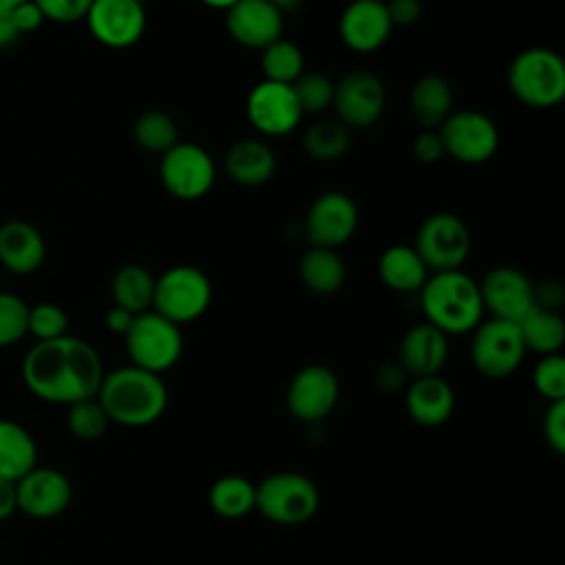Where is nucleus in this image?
Listing matches in <instances>:
<instances>
[{
	"label": "nucleus",
	"mask_w": 565,
	"mask_h": 565,
	"mask_svg": "<svg viewBox=\"0 0 565 565\" xmlns=\"http://www.w3.org/2000/svg\"><path fill=\"white\" fill-rule=\"evenodd\" d=\"M437 132L444 143V154L468 166L486 163L499 148L497 124L479 110H452Z\"/></svg>",
	"instance_id": "obj_11"
},
{
	"label": "nucleus",
	"mask_w": 565,
	"mask_h": 565,
	"mask_svg": "<svg viewBox=\"0 0 565 565\" xmlns=\"http://www.w3.org/2000/svg\"><path fill=\"white\" fill-rule=\"evenodd\" d=\"M24 386L40 399L71 406L95 397L104 380L95 347L75 335L35 342L22 360Z\"/></svg>",
	"instance_id": "obj_1"
},
{
	"label": "nucleus",
	"mask_w": 565,
	"mask_h": 565,
	"mask_svg": "<svg viewBox=\"0 0 565 565\" xmlns=\"http://www.w3.org/2000/svg\"><path fill=\"white\" fill-rule=\"evenodd\" d=\"M73 499V486L68 477L49 466H35L15 481L18 510L31 519L60 516Z\"/></svg>",
	"instance_id": "obj_17"
},
{
	"label": "nucleus",
	"mask_w": 565,
	"mask_h": 565,
	"mask_svg": "<svg viewBox=\"0 0 565 565\" xmlns=\"http://www.w3.org/2000/svg\"><path fill=\"white\" fill-rule=\"evenodd\" d=\"M563 285L558 280H543L541 285H534V302L539 309L556 311L563 305Z\"/></svg>",
	"instance_id": "obj_45"
},
{
	"label": "nucleus",
	"mask_w": 565,
	"mask_h": 565,
	"mask_svg": "<svg viewBox=\"0 0 565 565\" xmlns=\"http://www.w3.org/2000/svg\"><path fill=\"white\" fill-rule=\"evenodd\" d=\"M377 274L388 289L402 294L419 291L430 276V271L411 245L386 247L377 260Z\"/></svg>",
	"instance_id": "obj_27"
},
{
	"label": "nucleus",
	"mask_w": 565,
	"mask_h": 565,
	"mask_svg": "<svg viewBox=\"0 0 565 565\" xmlns=\"http://www.w3.org/2000/svg\"><path fill=\"white\" fill-rule=\"evenodd\" d=\"M479 294L483 311H490L492 318L521 322L530 311L536 309L534 302V282L516 267H494L479 282Z\"/></svg>",
	"instance_id": "obj_15"
},
{
	"label": "nucleus",
	"mask_w": 565,
	"mask_h": 565,
	"mask_svg": "<svg viewBox=\"0 0 565 565\" xmlns=\"http://www.w3.org/2000/svg\"><path fill=\"white\" fill-rule=\"evenodd\" d=\"M285 15L269 0H238L225 11L227 33L247 49L263 51L282 38Z\"/></svg>",
	"instance_id": "obj_19"
},
{
	"label": "nucleus",
	"mask_w": 565,
	"mask_h": 565,
	"mask_svg": "<svg viewBox=\"0 0 565 565\" xmlns=\"http://www.w3.org/2000/svg\"><path fill=\"white\" fill-rule=\"evenodd\" d=\"M382 2H386V0H382Z\"/></svg>",
	"instance_id": "obj_52"
},
{
	"label": "nucleus",
	"mask_w": 565,
	"mask_h": 565,
	"mask_svg": "<svg viewBox=\"0 0 565 565\" xmlns=\"http://www.w3.org/2000/svg\"><path fill=\"white\" fill-rule=\"evenodd\" d=\"M84 20L90 35L108 49H128L146 31L141 0H93Z\"/></svg>",
	"instance_id": "obj_16"
},
{
	"label": "nucleus",
	"mask_w": 565,
	"mask_h": 565,
	"mask_svg": "<svg viewBox=\"0 0 565 565\" xmlns=\"http://www.w3.org/2000/svg\"><path fill=\"white\" fill-rule=\"evenodd\" d=\"M384 4L393 26H411L424 13V7L419 0H386Z\"/></svg>",
	"instance_id": "obj_43"
},
{
	"label": "nucleus",
	"mask_w": 565,
	"mask_h": 565,
	"mask_svg": "<svg viewBox=\"0 0 565 565\" xmlns=\"http://www.w3.org/2000/svg\"><path fill=\"white\" fill-rule=\"evenodd\" d=\"M413 154L422 163H435L444 157V143L437 130H424L413 141Z\"/></svg>",
	"instance_id": "obj_42"
},
{
	"label": "nucleus",
	"mask_w": 565,
	"mask_h": 565,
	"mask_svg": "<svg viewBox=\"0 0 565 565\" xmlns=\"http://www.w3.org/2000/svg\"><path fill=\"white\" fill-rule=\"evenodd\" d=\"M11 18H13V24H15L20 35L38 31L44 22V15H42V11L38 9V4L33 0H24V2L11 7Z\"/></svg>",
	"instance_id": "obj_44"
},
{
	"label": "nucleus",
	"mask_w": 565,
	"mask_h": 565,
	"mask_svg": "<svg viewBox=\"0 0 565 565\" xmlns=\"http://www.w3.org/2000/svg\"><path fill=\"white\" fill-rule=\"evenodd\" d=\"M426 322L446 335L470 333L483 318L479 282L461 269L437 271L419 289Z\"/></svg>",
	"instance_id": "obj_3"
},
{
	"label": "nucleus",
	"mask_w": 565,
	"mask_h": 565,
	"mask_svg": "<svg viewBox=\"0 0 565 565\" xmlns=\"http://www.w3.org/2000/svg\"><path fill=\"white\" fill-rule=\"evenodd\" d=\"M212 302V282L205 271L192 265H177L154 278L152 311L174 324L201 318Z\"/></svg>",
	"instance_id": "obj_6"
},
{
	"label": "nucleus",
	"mask_w": 565,
	"mask_h": 565,
	"mask_svg": "<svg viewBox=\"0 0 565 565\" xmlns=\"http://www.w3.org/2000/svg\"><path fill=\"white\" fill-rule=\"evenodd\" d=\"M210 508L223 519H243L256 510V486L241 475H225L210 488Z\"/></svg>",
	"instance_id": "obj_31"
},
{
	"label": "nucleus",
	"mask_w": 565,
	"mask_h": 565,
	"mask_svg": "<svg viewBox=\"0 0 565 565\" xmlns=\"http://www.w3.org/2000/svg\"><path fill=\"white\" fill-rule=\"evenodd\" d=\"M320 508L318 486L300 472H274L256 486V510L278 525L309 521Z\"/></svg>",
	"instance_id": "obj_7"
},
{
	"label": "nucleus",
	"mask_w": 565,
	"mask_h": 565,
	"mask_svg": "<svg viewBox=\"0 0 565 565\" xmlns=\"http://www.w3.org/2000/svg\"><path fill=\"white\" fill-rule=\"evenodd\" d=\"M132 137L139 148L163 154L179 141V126L163 110H146L135 119Z\"/></svg>",
	"instance_id": "obj_34"
},
{
	"label": "nucleus",
	"mask_w": 565,
	"mask_h": 565,
	"mask_svg": "<svg viewBox=\"0 0 565 565\" xmlns=\"http://www.w3.org/2000/svg\"><path fill=\"white\" fill-rule=\"evenodd\" d=\"M223 168L238 185L256 188L274 177L276 154L260 139H241L227 148Z\"/></svg>",
	"instance_id": "obj_24"
},
{
	"label": "nucleus",
	"mask_w": 565,
	"mask_h": 565,
	"mask_svg": "<svg viewBox=\"0 0 565 565\" xmlns=\"http://www.w3.org/2000/svg\"><path fill=\"white\" fill-rule=\"evenodd\" d=\"M298 276L309 291L318 296H331L344 285L347 267L338 249L309 245V249L300 256Z\"/></svg>",
	"instance_id": "obj_28"
},
{
	"label": "nucleus",
	"mask_w": 565,
	"mask_h": 565,
	"mask_svg": "<svg viewBox=\"0 0 565 565\" xmlns=\"http://www.w3.org/2000/svg\"><path fill=\"white\" fill-rule=\"evenodd\" d=\"M448 358V335L428 322L413 324L399 340L397 364L413 377L439 375Z\"/></svg>",
	"instance_id": "obj_21"
},
{
	"label": "nucleus",
	"mask_w": 565,
	"mask_h": 565,
	"mask_svg": "<svg viewBox=\"0 0 565 565\" xmlns=\"http://www.w3.org/2000/svg\"><path fill=\"white\" fill-rule=\"evenodd\" d=\"M42 11L44 20L53 22H77L84 20L93 0H33Z\"/></svg>",
	"instance_id": "obj_40"
},
{
	"label": "nucleus",
	"mask_w": 565,
	"mask_h": 565,
	"mask_svg": "<svg viewBox=\"0 0 565 565\" xmlns=\"http://www.w3.org/2000/svg\"><path fill=\"white\" fill-rule=\"evenodd\" d=\"M247 119L265 137H282L298 128L302 110L291 84L263 79L247 95Z\"/></svg>",
	"instance_id": "obj_14"
},
{
	"label": "nucleus",
	"mask_w": 565,
	"mask_h": 565,
	"mask_svg": "<svg viewBox=\"0 0 565 565\" xmlns=\"http://www.w3.org/2000/svg\"><path fill=\"white\" fill-rule=\"evenodd\" d=\"M411 113L426 130H437L452 113V88L441 75H422L411 88Z\"/></svg>",
	"instance_id": "obj_25"
},
{
	"label": "nucleus",
	"mask_w": 565,
	"mask_h": 565,
	"mask_svg": "<svg viewBox=\"0 0 565 565\" xmlns=\"http://www.w3.org/2000/svg\"><path fill=\"white\" fill-rule=\"evenodd\" d=\"M46 256V243L40 230L22 218L0 225V263L18 276L33 274Z\"/></svg>",
	"instance_id": "obj_22"
},
{
	"label": "nucleus",
	"mask_w": 565,
	"mask_h": 565,
	"mask_svg": "<svg viewBox=\"0 0 565 565\" xmlns=\"http://www.w3.org/2000/svg\"><path fill=\"white\" fill-rule=\"evenodd\" d=\"M294 95L298 99V106L305 113H324L333 104V88L335 84L331 82L329 75L318 73V71H305L294 84Z\"/></svg>",
	"instance_id": "obj_35"
},
{
	"label": "nucleus",
	"mask_w": 565,
	"mask_h": 565,
	"mask_svg": "<svg viewBox=\"0 0 565 565\" xmlns=\"http://www.w3.org/2000/svg\"><path fill=\"white\" fill-rule=\"evenodd\" d=\"M358 223L360 212L355 201L340 190H329L316 196V201L309 205L305 234L313 247L338 249L355 234Z\"/></svg>",
	"instance_id": "obj_12"
},
{
	"label": "nucleus",
	"mask_w": 565,
	"mask_h": 565,
	"mask_svg": "<svg viewBox=\"0 0 565 565\" xmlns=\"http://www.w3.org/2000/svg\"><path fill=\"white\" fill-rule=\"evenodd\" d=\"M13 512H18V503H15V483L0 477V521L9 519Z\"/></svg>",
	"instance_id": "obj_47"
},
{
	"label": "nucleus",
	"mask_w": 565,
	"mask_h": 565,
	"mask_svg": "<svg viewBox=\"0 0 565 565\" xmlns=\"http://www.w3.org/2000/svg\"><path fill=\"white\" fill-rule=\"evenodd\" d=\"M260 68L269 82L294 84L305 73V55L294 42L280 38L260 51Z\"/></svg>",
	"instance_id": "obj_33"
},
{
	"label": "nucleus",
	"mask_w": 565,
	"mask_h": 565,
	"mask_svg": "<svg viewBox=\"0 0 565 565\" xmlns=\"http://www.w3.org/2000/svg\"><path fill=\"white\" fill-rule=\"evenodd\" d=\"M132 320H135V313H130V311H126V309H121V307H117V305H113V307L106 311V316H104L106 329H108L110 333H115V335H121V338H124L126 331L130 329Z\"/></svg>",
	"instance_id": "obj_46"
},
{
	"label": "nucleus",
	"mask_w": 565,
	"mask_h": 565,
	"mask_svg": "<svg viewBox=\"0 0 565 565\" xmlns=\"http://www.w3.org/2000/svg\"><path fill=\"white\" fill-rule=\"evenodd\" d=\"M29 333L35 342L55 340L68 333V316L60 305L40 302L29 307Z\"/></svg>",
	"instance_id": "obj_38"
},
{
	"label": "nucleus",
	"mask_w": 565,
	"mask_h": 565,
	"mask_svg": "<svg viewBox=\"0 0 565 565\" xmlns=\"http://www.w3.org/2000/svg\"><path fill=\"white\" fill-rule=\"evenodd\" d=\"M66 424H68V430L77 439L93 441L106 433L110 419H108L106 411L102 408V404L97 402V397H88V399H79L68 406Z\"/></svg>",
	"instance_id": "obj_36"
},
{
	"label": "nucleus",
	"mask_w": 565,
	"mask_h": 565,
	"mask_svg": "<svg viewBox=\"0 0 565 565\" xmlns=\"http://www.w3.org/2000/svg\"><path fill=\"white\" fill-rule=\"evenodd\" d=\"M29 307L20 296L0 291V349L20 342L29 333Z\"/></svg>",
	"instance_id": "obj_37"
},
{
	"label": "nucleus",
	"mask_w": 565,
	"mask_h": 565,
	"mask_svg": "<svg viewBox=\"0 0 565 565\" xmlns=\"http://www.w3.org/2000/svg\"><path fill=\"white\" fill-rule=\"evenodd\" d=\"M413 249L430 274L461 269L470 254V232L457 214L437 212L417 227Z\"/></svg>",
	"instance_id": "obj_8"
},
{
	"label": "nucleus",
	"mask_w": 565,
	"mask_h": 565,
	"mask_svg": "<svg viewBox=\"0 0 565 565\" xmlns=\"http://www.w3.org/2000/svg\"><path fill=\"white\" fill-rule=\"evenodd\" d=\"M519 331L525 344V351H534L539 355L558 353L565 342V322L558 311L534 309L521 322Z\"/></svg>",
	"instance_id": "obj_30"
},
{
	"label": "nucleus",
	"mask_w": 565,
	"mask_h": 565,
	"mask_svg": "<svg viewBox=\"0 0 565 565\" xmlns=\"http://www.w3.org/2000/svg\"><path fill=\"white\" fill-rule=\"evenodd\" d=\"M340 397L338 375L322 364L302 366L289 382L287 408L300 422L324 419Z\"/></svg>",
	"instance_id": "obj_18"
},
{
	"label": "nucleus",
	"mask_w": 565,
	"mask_h": 565,
	"mask_svg": "<svg viewBox=\"0 0 565 565\" xmlns=\"http://www.w3.org/2000/svg\"><path fill=\"white\" fill-rule=\"evenodd\" d=\"M302 143L311 159L333 161L349 150L351 128L344 126L340 119H318L307 128Z\"/></svg>",
	"instance_id": "obj_32"
},
{
	"label": "nucleus",
	"mask_w": 565,
	"mask_h": 565,
	"mask_svg": "<svg viewBox=\"0 0 565 565\" xmlns=\"http://www.w3.org/2000/svg\"><path fill=\"white\" fill-rule=\"evenodd\" d=\"M340 40L355 53H373L386 44L393 24L382 0H351L340 15Z\"/></svg>",
	"instance_id": "obj_20"
},
{
	"label": "nucleus",
	"mask_w": 565,
	"mask_h": 565,
	"mask_svg": "<svg viewBox=\"0 0 565 565\" xmlns=\"http://www.w3.org/2000/svg\"><path fill=\"white\" fill-rule=\"evenodd\" d=\"M534 388L539 395H543L547 402L565 399V360L561 353L541 355V360L534 366L532 373Z\"/></svg>",
	"instance_id": "obj_39"
},
{
	"label": "nucleus",
	"mask_w": 565,
	"mask_h": 565,
	"mask_svg": "<svg viewBox=\"0 0 565 565\" xmlns=\"http://www.w3.org/2000/svg\"><path fill=\"white\" fill-rule=\"evenodd\" d=\"M38 466V444L18 422L0 417V477L18 481Z\"/></svg>",
	"instance_id": "obj_26"
},
{
	"label": "nucleus",
	"mask_w": 565,
	"mask_h": 565,
	"mask_svg": "<svg viewBox=\"0 0 565 565\" xmlns=\"http://www.w3.org/2000/svg\"><path fill=\"white\" fill-rule=\"evenodd\" d=\"M110 294L117 307L130 313H143L152 309L154 276L141 265H124L115 271L110 282Z\"/></svg>",
	"instance_id": "obj_29"
},
{
	"label": "nucleus",
	"mask_w": 565,
	"mask_h": 565,
	"mask_svg": "<svg viewBox=\"0 0 565 565\" xmlns=\"http://www.w3.org/2000/svg\"><path fill=\"white\" fill-rule=\"evenodd\" d=\"M335 119L349 128L373 126L386 106V90L382 79L371 71H351L333 88Z\"/></svg>",
	"instance_id": "obj_13"
},
{
	"label": "nucleus",
	"mask_w": 565,
	"mask_h": 565,
	"mask_svg": "<svg viewBox=\"0 0 565 565\" xmlns=\"http://www.w3.org/2000/svg\"><path fill=\"white\" fill-rule=\"evenodd\" d=\"M18 38H20V33H18V29H15V24H13L11 9L0 7V49L13 44Z\"/></svg>",
	"instance_id": "obj_48"
},
{
	"label": "nucleus",
	"mask_w": 565,
	"mask_h": 565,
	"mask_svg": "<svg viewBox=\"0 0 565 565\" xmlns=\"http://www.w3.org/2000/svg\"><path fill=\"white\" fill-rule=\"evenodd\" d=\"M159 179L172 196L181 201H196L212 190L216 166L210 152L199 143L177 141L161 154Z\"/></svg>",
	"instance_id": "obj_10"
},
{
	"label": "nucleus",
	"mask_w": 565,
	"mask_h": 565,
	"mask_svg": "<svg viewBox=\"0 0 565 565\" xmlns=\"http://www.w3.org/2000/svg\"><path fill=\"white\" fill-rule=\"evenodd\" d=\"M455 408V393L450 384L439 375L415 377L406 391V411L411 419L424 428H437L446 424Z\"/></svg>",
	"instance_id": "obj_23"
},
{
	"label": "nucleus",
	"mask_w": 565,
	"mask_h": 565,
	"mask_svg": "<svg viewBox=\"0 0 565 565\" xmlns=\"http://www.w3.org/2000/svg\"><path fill=\"white\" fill-rule=\"evenodd\" d=\"M282 15L285 13H291V11H296L300 4H302V0H269Z\"/></svg>",
	"instance_id": "obj_49"
},
{
	"label": "nucleus",
	"mask_w": 565,
	"mask_h": 565,
	"mask_svg": "<svg viewBox=\"0 0 565 565\" xmlns=\"http://www.w3.org/2000/svg\"><path fill=\"white\" fill-rule=\"evenodd\" d=\"M508 86L525 106H558L565 97V62L552 49L530 46L510 62Z\"/></svg>",
	"instance_id": "obj_4"
},
{
	"label": "nucleus",
	"mask_w": 565,
	"mask_h": 565,
	"mask_svg": "<svg viewBox=\"0 0 565 565\" xmlns=\"http://www.w3.org/2000/svg\"><path fill=\"white\" fill-rule=\"evenodd\" d=\"M543 437L554 452H565V399L550 402L543 417Z\"/></svg>",
	"instance_id": "obj_41"
},
{
	"label": "nucleus",
	"mask_w": 565,
	"mask_h": 565,
	"mask_svg": "<svg viewBox=\"0 0 565 565\" xmlns=\"http://www.w3.org/2000/svg\"><path fill=\"white\" fill-rule=\"evenodd\" d=\"M525 344L516 322L490 318L472 329L470 360L481 375L492 380L508 377L521 366Z\"/></svg>",
	"instance_id": "obj_9"
},
{
	"label": "nucleus",
	"mask_w": 565,
	"mask_h": 565,
	"mask_svg": "<svg viewBox=\"0 0 565 565\" xmlns=\"http://www.w3.org/2000/svg\"><path fill=\"white\" fill-rule=\"evenodd\" d=\"M203 4H207V7H212V9H223V11H227L232 4H236L238 0H201Z\"/></svg>",
	"instance_id": "obj_50"
},
{
	"label": "nucleus",
	"mask_w": 565,
	"mask_h": 565,
	"mask_svg": "<svg viewBox=\"0 0 565 565\" xmlns=\"http://www.w3.org/2000/svg\"><path fill=\"white\" fill-rule=\"evenodd\" d=\"M20 2H24V0H0V7H7V9H11V7L20 4Z\"/></svg>",
	"instance_id": "obj_51"
},
{
	"label": "nucleus",
	"mask_w": 565,
	"mask_h": 565,
	"mask_svg": "<svg viewBox=\"0 0 565 565\" xmlns=\"http://www.w3.org/2000/svg\"><path fill=\"white\" fill-rule=\"evenodd\" d=\"M130 364L161 375L172 369L183 353V335L179 324L148 309L137 313L124 335Z\"/></svg>",
	"instance_id": "obj_5"
},
{
	"label": "nucleus",
	"mask_w": 565,
	"mask_h": 565,
	"mask_svg": "<svg viewBox=\"0 0 565 565\" xmlns=\"http://www.w3.org/2000/svg\"><path fill=\"white\" fill-rule=\"evenodd\" d=\"M95 397L106 411L108 419L126 428L154 424L168 406V391L161 375L143 371L135 364L104 373Z\"/></svg>",
	"instance_id": "obj_2"
}]
</instances>
